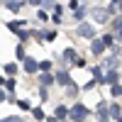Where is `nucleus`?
Segmentation results:
<instances>
[{"label":"nucleus","mask_w":122,"mask_h":122,"mask_svg":"<svg viewBox=\"0 0 122 122\" xmlns=\"http://www.w3.org/2000/svg\"><path fill=\"white\" fill-rule=\"evenodd\" d=\"M88 115H90V110H88L86 105H81V103H76L73 107L68 110V117L73 120V122H83V120H86Z\"/></svg>","instance_id":"nucleus-1"},{"label":"nucleus","mask_w":122,"mask_h":122,"mask_svg":"<svg viewBox=\"0 0 122 122\" xmlns=\"http://www.w3.org/2000/svg\"><path fill=\"white\" fill-rule=\"evenodd\" d=\"M78 37H86V39H93V37H95V29L90 27L88 22H81V25H78Z\"/></svg>","instance_id":"nucleus-2"},{"label":"nucleus","mask_w":122,"mask_h":122,"mask_svg":"<svg viewBox=\"0 0 122 122\" xmlns=\"http://www.w3.org/2000/svg\"><path fill=\"white\" fill-rule=\"evenodd\" d=\"M103 51H105V44H103V39H90V54L100 56Z\"/></svg>","instance_id":"nucleus-3"},{"label":"nucleus","mask_w":122,"mask_h":122,"mask_svg":"<svg viewBox=\"0 0 122 122\" xmlns=\"http://www.w3.org/2000/svg\"><path fill=\"white\" fill-rule=\"evenodd\" d=\"M22 27H27L25 20H12V22H7V29H10L12 34H20V32H22Z\"/></svg>","instance_id":"nucleus-4"},{"label":"nucleus","mask_w":122,"mask_h":122,"mask_svg":"<svg viewBox=\"0 0 122 122\" xmlns=\"http://www.w3.org/2000/svg\"><path fill=\"white\" fill-rule=\"evenodd\" d=\"M25 73H37V71H39V64H37V61L34 59H25Z\"/></svg>","instance_id":"nucleus-5"},{"label":"nucleus","mask_w":122,"mask_h":122,"mask_svg":"<svg viewBox=\"0 0 122 122\" xmlns=\"http://www.w3.org/2000/svg\"><path fill=\"white\" fill-rule=\"evenodd\" d=\"M56 83H61V86H73L66 71H59V73H56Z\"/></svg>","instance_id":"nucleus-6"},{"label":"nucleus","mask_w":122,"mask_h":122,"mask_svg":"<svg viewBox=\"0 0 122 122\" xmlns=\"http://www.w3.org/2000/svg\"><path fill=\"white\" fill-rule=\"evenodd\" d=\"M39 83H42V88H49V86L54 83V76H49V73H42V76H39Z\"/></svg>","instance_id":"nucleus-7"},{"label":"nucleus","mask_w":122,"mask_h":122,"mask_svg":"<svg viewBox=\"0 0 122 122\" xmlns=\"http://www.w3.org/2000/svg\"><path fill=\"white\" fill-rule=\"evenodd\" d=\"M68 110H71V107H66V105H56V117H59V120L68 117Z\"/></svg>","instance_id":"nucleus-8"},{"label":"nucleus","mask_w":122,"mask_h":122,"mask_svg":"<svg viewBox=\"0 0 122 122\" xmlns=\"http://www.w3.org/2000/svg\"><path fill=\"white\" fill-rule=\"evenodd\" d=\"M103 44L110 46V49H117V46H115V37H112V34H103Z\"/></svg>","instance_id":"nucleus-9"},{"label":"nucleus","mask_w":122,"mask_h":122,"mask_svg":"<svg viewBox=\"0 0 122 122\" xmlns=\"http://www.w3.org/2000/svg\"><path fill=\"white\" fill-rule=\"evenodd\" d=\"M110 27H112L115 32H120V37H122V17H115L112 22H110Z\"/></svg>","instance_id":"nucleus-10"},{"label":"nucleus","mask_w":122,"mask_h":122,"mask_svg":"<svg viewBox=\"0 0 122 122\" xmlns=\"http://www.w3.org/2000/svg\"><path fill=\"white\" fill-rule=\"evenodd\" d=\"M103 83H110V86H115V83H117V73H115V71H110V73L103 78Z\"/></svg>","instance_id":"nucleus-11"},{"label":"nucleus","mask_w":122,"mask_h":122,"mask_svg":"<svg viewBox=\"0 0 122 122\" xmlns=\"http://www.w3.org/2000/svg\"><path fill=\"white\" fill-rule=\"evenodd\" d=\"M64 59H66V61H71V64H73V59H76V49H71V46H68L66 51H64Z\"/></svg>","instance_id":"nucleus-12"},{"label":"nucleus","mask_w":122,"mask_h":122,"mask_svg":"<svg viewBox=\"0 0 122 122\" xmlns=\"http://www.w3.org/2000/svg\"><path fill=\"white\" fill-rule=\"evenodd\" d=\"M110 117H122V107L120 105H110Z\"/></svg>","instance_id":"nucleus-13"},{"label":"nucleus","mask_w":122,"mask_h":122,"mask_svg":"<svg viewBox=\"0 0 122 122\" xmlns=\"http://www.w3.org/2000/svg\"><path fill=\"white\" fill-rule=\"evenodd\" d=\"M5 73L7 76H15L17 73V64H5Z\"/></svg>","instance_id":"nucleus-14"},{"label":"nucleus","mask_w":122,"mask_h":122,"mask_svg":"<svg viewBox=\"0 0 122 122\" xmlns=\"http://www.w3.org/2000/svg\"><path fill=\"white\" fill-rule=\"evenodd\" d=\"M39 71H42V73H49V71H51V61H42V64H39Z\"/></svg>","instance_id":"nucleus-15"},{"label":"nucleus","mask_w":122,"mask_h":122,"mask_svg":"<svg viewBox=\"0 0 122 122\" xmlns=\"http://www.w3.org/2000/svg\"><path fill=\"white\" fill-rule=\"evenodd\" d=\"M7 7L12 10V12H20V7H22V0H20V3H15V0H10V3H7Z\"/></svg>","instance_id":"nucleus-16"},{"label":"nucleus","mask_w":122,"mask_h":122,"mask_svg":"<svg viewBox=\"0 0 122 122\" xmlns=\"http://www.w3.org/2000/svg\"><path fill=\"white\" fill-rule=\"evenodd\" d=\"M110 93H112L115 98H117V95H122V86H120V83H115V86H110Z\"/></svg>","instance_id":"nucleus-17"},{"label":"nucleus","mask_w":122,"mask_h":122,"mask_svg":"<svg viewBox=\"0 0 122 122\" xmlns=\"http://www.w3.org/2000/svg\"><path fill=\"white\" fill-rule=\"evenodd\" d=\"M15 56H17V59H25V46H22V44L15 46Z\"/></svg>","instance_id":"nucleus-18"},{"label":"nucleus","mask_w":122,"mask_h":122,"mask_svg":"<svg viewBox=\"0 0 122 122\" xmlns=\"http://www.w3.org/2000/svg\"><path fill=\"white\" fill-rule=\"evenodd\" d=\"M32 115H34V117H37L39 122L44 120V112H42V107H34V110H32Z\"/></svg>","instance_id":"nucleus-19"},{"label":"nucleus","mask_w":122,"mask_h":122,"mask_svg":"<svg viewBox=\"0 0 122 122\" xmlns=\"http://www.w3.org/2000/svg\"><path fill=\"white\" fill-rule=\"evenodd\" d=\"M17 105H20V110H32V105H29L27 100H17Z\"/></svg>","instance_id":"nucleus-20"},{"label":"nucleus","mask_w":122,"mask_h":122,"mask_svg":"<svg viewBox=\"0 0 122 122\" xmlns=\"http://www.w3.org/2000/svg\"><path fill=\"white\" fill-rule=\"evenodd\" d=\"M73 66H78V68L86 66V59H83V56H76V59H73Z\"/></svg>","instance_id":"nucleus-21"},{"label":"nucleus","mask_w":122,"mask_h":122,"mask_svg":"<svg viewBox=\"0 0 122 122\" xmlns=\"http://www.w3.org/2000/svg\"><path fill=\"white\" fill-rule=\"evenodd\" d=\"M7 90H15V78H7V83H5Z\"/></svg>","instance_id":"nucleus-22"},{"label":"nucleus","mask_w":122,"mask_h":122,"mask_svg":"<svg viewBox=\"0 0 122 122\" xmlns=\"http://www.w3.org/2000/svg\"><path fill=\"white\" fill-rule=\"evenodd\" d=\"M42 37H44V39H49V42H51V39H54V37H56V32H54V29H51V32H44V34H42Z\"/></svg>","instance_id":"nucleus-23"},{"label":"nucleus","mask_w":122,"mask_h":122,"mask_svg":"<svg viewBox=\"0 0 122 122\" xmlns=\"http://www.w3.org/2000/svg\"><path fill=\"white\" fill-rule=\"evenodd\" d=\"M71 10H73V12H76V10H81V5H78V0H71V5H68Z\"/></svg>","instance_id":"nucleus-24"},{"label":"nucleus","mask_w":122,"mask_h":122,"mask_svg":"<svg viewBox=\"0 0 122 122\" xmlns=\"http://www.w3.org/2000/svg\"><path fill=\"white\" fill-rule=\"evenodd\" d=\"M51 22H54V25H59V22H61V15H59V12H54V17H51Z\"/></svg>","instance_id":"nucleus-25"},{"label":"nucleus","mask_w":122,"mask_h":122,"mask_svg":"<svg viewBox=\"0 0 122 122\" xmlns=\"http://www.w3.org/2000/svg\"><path fill=\"white\" fill-rule=\"evenodd\" d=\"M27 3H29V5H42L44 0H27Z\"/></svg>","instance_id":"nucleus-26"},{"label":"nucleus","mask_w":122,"mask_h":122,"mask_svg":"<svg viewBox=\"0 0 122 122\" xmlns=\"http://www.w3.org/2000/svg\"><path fill=\"white\" fill-rule=\"evenodd\" d=\"M5 83H7V78H5L3 73H0V86H5Z\"/></svg>","instance_id":"nucleus-27"},{"label":"nucleus","mask_w":122,"mask_h":122,"mask_svg":"<svg viewBox=\"0 0 122 122\" xmlns=\"http://www.w3.org/2000/svg\"><path fill=\"white\" fill-rule=\"evenodd\" d=\"M5 122H22V120H17V117H7Z\"/></svg>","instance_id":"nucleus-28"},{"label":"nucleus","mask_w":122,"mask_h":122,"mask_svg":"<svg viewBox=\"0 0 122 122\" xmlns=\"http://www.w3.org/2000/svg\"><path fill=\"white\" fill-rule=\"evenodd\" d=\"M5 98H7V95H5V90H0V103H3Z\"/></svg>","instance_id":"nucleus-29"},{"label":"nucleus","mask_w":122,"mask_h":122,"mask_svg":"<svg viewBox=\"0 0 122 122\" xmlns=\"http://www.w3.org/2000/svg\"><path fill=\"white\" fill-rule=\"evenodd\" d=\"M120 10H122V0H120Z\"/></svg>","instance_id":"nucleus-30"},{"label":"nucleus","mask_w":122,"mask_h":122,"mask_svg":"<svg viewBox=\"0 0 122 122\" xmlns=\"http://www.w3.org/2000/svg\"><path fill=\"white\" fill-rule=\"evenodd\" d=\"M117 122H122V117H117Z\"/></svg>","instance_id":"nucleus-31"},{"label":"nucleus","mask_w":122,"mask_h":122,"mask_svg":"<svg viewBox=\"0 0 122 122\" xmlns=\"http://www.w3.org/2000/svg\"><path fill=\"white\" fill-rule=\"evenodd\" d=\"M59 122H66V120H59Z\"/></svg>","instance_id":"nucleus-32"}]
</instances>
